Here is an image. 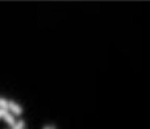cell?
<instances>
[{
    "label": "cell",
    "instance_id": "obj_1",
    "mask_svg": "<svg viewBox=\"0 0 150 129\" xmlns=\"http://www.w3.org/2000/svg\"><path fill=\"white\" fill-rule=\"evenodd\" d=\"M8 111L12 112L13 116H20L23 113V108L20 104H17L15 100H8Z\"/></svg>",
    "mask_w": 150,
    "mask_h": 129
},
{
    "label": "cell",
    "instance_id": "obj_3",
    "mask_svg": "<svg viewBox=\"0 0 150 129\" xmlns=\"http://www.w3.org/2000/svg\"><path fill=\"white\" fill-rule=\"evenodd\" d=\"M24 128H25V121H23V120L15 123V125L12 127V129H24Z\"/></svg>",
    "mask_w": 150,
    "mask_h": 129
},
{
    "label": "cell",
    "instance_id": "obj_4",
    "mask_svg": "<svg viewBox=\"0 0 150 129\" xmlns=\"http://www.w3.org/2000/svg\"><path fill=\"white\" fill-rule=\"evenodd\" d=\"M0 108L1 109H8V100L4 98H0Z\"/></svg>",
    "mask_w": 150,
    "mask_h": 129
},
{
    "label": "cell",
    "instance_id": "obj_5",
    "mask_svg": "<svg viewBox=\"0 0 150 129\" xmlns=\"http://www.w3.org/2000/svg\"><path fill=\"white\" fill-rule=\"evenodd\" d=\"M8 112V109H1L0 108V119H3V117L5 116V113Z\"/></svg>",
    "mask_w": 150,
    "mask_h": 129
},
{
    "label": "cell",
    "instance_id": "obj_6",
    "mask_svg": "<svg viewBox=\"0 0 150 129\" xmlns=\"http://www.w3.org/2000/svg\"><path fill=\"white\" fill-rule=\"evenodd\" d=\"M44 129H57V128H55V125H46Z\"/></svg>",
    "mask_w": 150,
    "mask_h": 129
},
{
    "label": "cell",
    "instance_id": "obj_2",
    "mask_svg": "<svg viewBox=\"0 0 150 129\" xmlns=\"http://www.w3.org/2000/svg\"><path fill=\"white\" fill-rule=\"evenodd\" d=\"M3 119L5 120V123H7V124L9 125V127H13V125H15V123H16V121H15V116H13V115L9 111H8L7 113H5V116L3 117Z\"/></svg>",
    "mask_w": 150,
    "mask_h": 129
}]
</instances>
